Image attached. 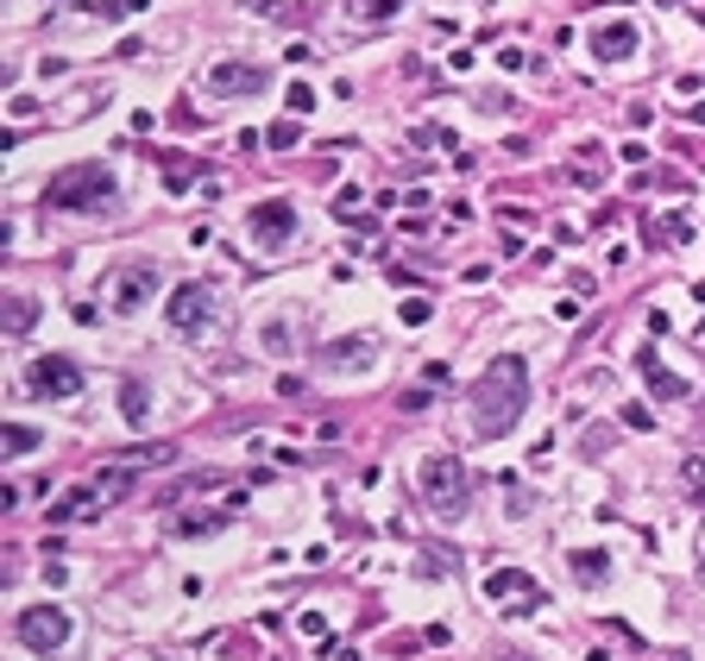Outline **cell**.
<instances>
[{"instance_id": "6da1fadb", "label": "cell", "mask_w": 705, "mask_h": 661, "mask_svg": "<svg viewBox=\"0 0 705 661\" xmlns=\"http://www.w3.org/2000/svg\"><path fill=\"white\" fill-rule=\"evenodd\" d=\"M523 409H529V359L498 353L485 366V379L473 384V429L485 441H504V434L523 422Z\"/></svg>"}, {"instance_id": "7a4b0ae2", "label": "cell", "mask_w": 705, "mask_h": 661, "mask_svg": "<svg viewBox=\"0 0 705 661\" xmlns=\"http://www.w3.org/2000/svg\"><path fill=\"white\" fill-rule=\"evenodd\" d=\"M114 196H120V183H114V171L107 164H70V171H57V177L45 183V208H63V214H95V208H114Z\"/></svg>"}, {"instance_id": "3957f363", "label": "cell", "mask_w": 705, "mask_h": 661, "mask_svg": "<svg viewBox=\"0 0 705 661\" xmlns=\"http://www.w3.org/2000/svg\"><path fill=\"white\" fill-rule=\"evenodd\" d=\"M416 485H423V505L435 510V517H453V523H460L466 505H473V473H466L460 454H423Z\"/></svg>"}, {"instance_id": "277c9868", "label": "cell", "mask_w": 705, "mask_h": 661, "mask_svg": "<svg viewBox=\"0 0 705 661\" xmlns=\"http://www.w3.org/2000/svg\"><path fill=\"white\" fill-rule=\"evenodd\" d=\"M70 611L63 605H25L20 617H13V636H20L32 656H63L70 649Z\"/></svg>"}, {"instance_id": "5b68a950", "label": "cell", "mask_w": 705, "mask_h": 661, "mask_svg": "<svg viewBox=\"0 0 705 661\" xmlns=\"http://www.w3.org/2000/svg\"><path fill=\"white\" fill-rule=\"evenodd\" d=\"M25 391L45 397V404H76L82 397V366L70 353H38L25 366Z\"/></svg>"}, {"instance_id": "8992f818", "label": "cell", "mask_w": 705, "mask_h": 661, "mask_svg": "<svg viewBox=\"0 0 705 661\" xmlns=\"http://www.w3.org/2000/svg\"><path fill=\"white\" fill-rule=\"evenodd\" d=\"M201 89H208L215 102H246V95H265V89H271V70L252 63V57H221V63L201 77Z\"/></svg>"}, {"instance_id": "52a82bcc", "label": "cell", "mask_w": 705, "mask_h": 661, "mask_svg": "<svg viewBox=\"0 0 705 661\" xmlns=\"http://www.w3.org/2000/svg\"><path fill=\"white\" fill-rule=\"evenodd\" d=\"M485 599H492V605H504V611H517V617H529V611L548 605V592L529 580L523 567H492V573H485Z\"/></svg>"}, {"instance_id": "ba28073f", "label": "cell", "mask_w": 705, "mask_h": 661, "mask_svg": "<svg viewBox=\"0 0 705 661\" xmlns=\"http://www.w3.org/2000/svg\"><path fill=\"white\" fill-rule=\"evenodd\" d=\"M164 322H171V334L215 328V290H208V283H176L171 303H164Z\"/></svg>"}, {"instance_id": "9c48e42d", "label": "cell", "mask_w": 705, "mask_h": 661, "mask_svg": "<svg viewBox=\"0 0 705 661\" xmlns=\"http://www.w3.org/2000/svg\"><path fill=\"white\" fill-rule=\"evenodd\" d=\"M246 228H252V240H258L265 253H277V246H290V233H297V202H284V196H271V202H252Z\"/></svg>"}, {"instance_id": "30bf717a", "label": "cell", "mask_w": 705, "mask_h": 661, "mask_svg": "<svg viewBox=\"0 0 705 661\" xmlns=\"http://www.w3.org/2000/svg\"><path fill=\"white\" fill-rule=\"evenodd\" d=\"M158 265H126V271H114V283H107V303L120 309V315H139V309L158 297Z\"/></svg>"}, {"instance_id": "8fae6325", "label": "cell", "mask_w": 705, "mask_h": 661, "mask_svg": "<svg viewBox=\"0 0 705 661\" xmlns=\"http://www.w3.org/2000/svg\"><path fill=\"white\" fill-rule=\"evenodd\" d=\"M636 45H643V32L629 26V20L592 26V57H599V63H624V57H636Z\"/></svg>"}, {"instance_id": "7c38bea8", "label": "cell", "mask_w": 705, "mask_h": 661, "mask_svg": "<svg viewBox=\"0 0 705 661\" xmlns=\"http://www.w3.org/2000/svg\"><path fill=\"white\" fill-rule=\"evenodd\" d=\"M636 372H643V384H649V391L661 397V404H680V397H693V384L680 379V372H668L655 347H643V353H636Z\"/></svg>"}, {"instance_id": "4fadbf2b", "label": "cell", "mask_w": 705, "mask_h": 661, "mask_svg": "<svg viewBox=\"0 0 705 661\" xmlns=\"http://www.w3.org/2000/svg\"><path fill=\"white\" fill-rule=\"evenodd\" d=\"M372 353H378L372 334H352V340H334V347H327L322 366H327V372H366V366H372Z\"/></svg>"}, {"instance_id": "5bb4252c", "label": "cell", "mask_w": 705, "mask_h": 661, "mask_svg": "<svg viewBox=\"0 0 705 661\" xmlns=\"http://www.w3.org/2000/svg\"><path fill=\"white\" fill-rule=\"evenodd\" d=\"M409 0H347V26H384V20H397Z\"/></svg>"}, {"instance_id": "9a60e30c", "label": "cell", "mask_w": 705, "mask_h": 661, "mask_svg": "<svg viewBox=\"0 0 705 661\" xmlns=\"http://www.w3.org/2000/svg\"><path fill=\"white\" fill-rule=\"evenodd\" d=\"M686 233H693V214H686V208H674V214L649 221V246H680Z\"/></svg>"}, {"instance_id": "2e32d148", "label": "cell", "mask_w": 705, "mask_h": 661, "mask_svg": "<svg viewBox=\"0 0 705 661\" xmlns=\"http://www.w3.org/2000/svg\"><path fill=\"white\" fill-rule=\"evenodd\" d=\"M120 416L132 422V429H146V422H151V391H146L139 379L120 384Z\"/></svg>"}, {"instance_id": "e0dca14e", "label": "cell", "mask_w": 705, "mask_h": 661, "mask_svg": "<svg viewBox=\"0 0 705 661\" xmlns=\"http://www.w3.org/2000/svg\"><path fill=\"white\" fill-rule=\"evenodd\" d=\"M95 498L101 505H114V498H126V491H132V460H126V466H107V473H95Z\"/></svg>"}, {"instance_id": "ac0fdd59", "label": "cell", "mask_w": 705, "mask_h": 661, "mask_svg": "<svg viewBox=\"0 0 705 661\" xmlns=\"http://www.w3.org/2000/svg\"><path fill=\"white\" fill-rule=\"evenodd\" d=\"M574 580H579V585L611 580V555H599V548H574Z\"/></svg>"}, {"instance_id": "d6986e66", "label": "cell", "mask_w": 705, "mask_h": 661, "mask_svg": "<svg viewBox=\"0 0 705 661\" xmlns=\"http://www.w3.org/2000/svg\"><path fill=\"white\" fill-rule=\"evenodd\" d=\"M89 505H95V485H70V491L50 505V523H76V517H82Z\"/></svg>"}, {"instance_id": "ffe728a7", "label": "cell", "mask_w": 705, "mask_h": 661, "mask_svg": "<svg viewBox=\"0 0 705 661\" xmlns=\"http://www.w3.org/2000/svg\"><path fill=\"white\" fill-rule=\"evenodd\" d=\"M151 0H82V13L89 20H132V13H146Z\"/></svg>"}, {"instance_id": "44dd1931", "label": "cell", "mask_w": 705, "mask_h": 661, "mask_svg": "<svg viewBox=\"0 0 705 661\" xmlns=\"http://www.w3.org/2000/svg\"><path fill=\"white\" fill-rule=\"evenodd\" d=\"M32 322H38V303L13 290V297H7V334H25V328H32Z\"/></svg>"}, {"instance_id": "7402d4cb", "label": "cell", "mask_w": 705, "mask_h": 661, "mask_svg": "<svg viewBox=\"0 0 705 661\" xmlns=\"http://www.w3.org/2000/svg\"><path fill=\"white\" fill-rule=\"evenodd\" d=\"M0 448H7V454H32V448H38V429H25V422H7V429H0Z\"/></svg>"}, {"instance_id": "603a6c76", "label": "cell", "mask_w": 705, "mask_h": 661, "mask_svg": "<svg viewBox=\"0 0 705 661\" xmlns=\"http://www.w3.org/2000/svg\"><path fill=\"white\" fill-rule=\"evenodd\" d=\"M680 485H686V498H693V505H705V460H700V454H686V466H680Z\"/></svg>"}, {"instance_id": "cb8c5ba5", "label": "cell", "mask_w": 705, "mask_h": 661, "mask_svg": "<svg viewBox=\"0 0 705 661\" xmlns=\"http://www.w3.org/2000/svg\"><path fill=\"white\" fill-rule=\"evenodd\" d=\"M397 315H403V328H423L428 315H435V303L428 297H409V303H397Z\"/></svg>"}, {"instance_id": "d4e9b609", "label": "cell", "mask_w": 705, "mask_h": 661, "mask_svg": "<svg viewBox=\"0 0 705 661\" xmlns=\"http://www.w3.org/2000/svg\"><path fill=\"white\" fill-rule=\"evenodd\" d=\"M189 177H196L189 158H164V183H171V189H189Z\"/></svg>"}, {"instance_id": "484cf974", "label": "cell", "mask_w": 705, "mask_h": 661, "mask_svg": "<svg viewBox=\"0 0 705 661\" xmlns=\"http://www.w3.org/2000/svg\"><path fill=\"white\" fill-rule=\"evenodd\" d=\"M617 422H624V429H636V434H649V429H655V416H649L643 404H624V409H617Z\"/></svg>"}, {"instance_id": "4316f807", "label": "cell", "mask_w": 705, "mask_h": 661, "mask_svg": "<svg viewBox=\"0 0 705 661\" xmlns=\"http://www.w3.org/2000/svg\"><path fill=\"white\" fill-rule=\"evenodd\" d=\"M284 107H290V114H315V89H309V82H297V89L284 95Z\"/></svg>"}, {"instance_id": "83f0119b", "label": "cell", "mask_w": 705, "mask_h": 661, "mask_svg": "<svg viewBox=\"0 0 705 661\" xmlns=\"http://www.w3.org/2000/svg\"><path fill=\"white\" fill-rule=\"evenodd\" d=\"M132 466H164V460H171V448H164V441H151V448H132Z\"/></svg>"}, {"instance_id": "f1b7e54d", "label": "cell", "mask_w": 705, "mask_h": 661, "mask_svg": "<svg viewBox=\"0 0 705 661\" xmlns=\"http://www.w3.org/2000/svg\"><path fill=\"white\" fill-rule=\"evenodd\" d=\"M265 139H271V146H297V139H302V127H297V120H277V127L265 132Z\"/></svg>"}, {"instance_id": "f546056e", "label": "cell", "mask_w": 705, "mask_h": 661, "mask_svg": "<svg viewBox=\"0 0 705 661\" xmlns=\"http://www.w3.org/2000/svg\"><path fill=\"white\" fill-rule=\"evenodd\" d=\"M297 630H302V636H315V642H322V636H327L322 611H302V617H297Z\"/></svg>"}, {"instance_id": "4dcf8cb0", "label": "cell", "mask_w": 705, "mask_h": 661, "mask_svg": "<svg viewBox=\"0 0 705 661\" xmlns=\"http://www.w3.org/2000/svg\"><path fill=\"white\" fill-rule=\"evenodd\" d=\"M265 347H271V353H284V347H290V328H284V322H271V328H265Z\"/></svg>"}, {"instance_id": "1f68e13d", "label": "cell", "mask_w": 705, "mask_h": 661, "mask_svg": "<svg viewBox=\"0 0 705 661\" xmlns=\"http://www.w3.org/2000/svg\"><path fill=\"white\" fill-rule=\"evenodd\" d=\"M523 63H529V57L517 51V45H504V51H498V70H523Z\"/></svg>"}, {"instance_id": "d6a6232c", "label": "cell", "mask_w": 705, "mask_h": 661, "mask_svg": "<svg viewBox=\"0 0 705 661\" xmlns=\"http://www.w3.org/2000/svg\"><path fill=\"white\" fill-rule=\"evenodd\" d=\"M686 120H700V127H705V102H693V107H686Z\"/></svg>"}, {"instance_id": "836d02e7", "label": "cell", "mask_w": 705, "mask_h": 661, "mask_svg": "<svg viewBox=\"0 0 705 661\" xmlns=\"http://www.w3.org/2000/svg\"><path fill=\"white\" fill-rule=\"evenodd\" d=\"M661 7H686V0H661Z\"/></svg>"}, {"instance_id": "e575fe53", "label": "cell", "mask_w": 705, "mask_h": 661, "mask_svg": "<svg viewBox=\"0 0 705 661\" xmlns=\"http://www.w3.org/2000/svg\"><path fill=\"white\" fill-rule=\"evenodd\" d=\"M700 573H705V555H700Z\"/></svg>"}]
</instances>
